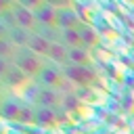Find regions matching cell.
<instances>
[{"label": "cell", "instance_id": "obj_1", "mask_svg": "<svg viewBox=\"0 0 134 134\" xmlns=\"http://www.w3.org/2000/svg\"><path fill=\"white\" fill-rule=\"evenodd\" d=\"M13 65L19 67L27 77H34V75L38 77L42 73V69L48 65V59H42V57L34 54L29 48H21V50H17V54L13 59Z\"/></svg>", "mask_w": 134, "mask_h": 134}, {"label": "cell", "instance_id": "obj_2", "mask_svg": "<svg viewBox=\"0 0 134 134\" xmlns=\"http://www.w3.org/2000/svg\"><path fill=\"white\" fill-rule=\"evenodd\" d=\"M63 75L67 80H71L73 84H77V86H90L96 80V73L90 65H65Z\"/></svg>", "mask_w": 134, "mask_h": 134}, {"label": "cell", "instance_id": "obj_3", "mask_svg": "<svg viewBox=\"0 0 134 134\" xmlns=\"http://www.w3.org/2000/svg\"><path fill=\"white\" fill-rule=\"evenodd\" d=\"M13 17H15V23H17L19 27L36 34L38 17H36V13H34L29 6H25V4H15V6H13Z\"/></svg>", "mask_w": 134, "mask_h": 134}, {"label": "cell", "instance_id": "obj_4", "mask_svg": "<svg viewBox=\"0 0 134 134\" xmlns=\"http://www.w3.org/2000/svg\"><path fill=\"white\" fill-rule=\"evenodd\" d=\"M40 77V82L44 84V88H52V90H59L61 88V84H63V69L61 67H57V65H46L44 69H42V73L38 75Z\"/></svg>", "mask_w": 134, "mask_h": 134}, {"label": "cell", "instance_id": "obj_5", "mask_svg": "<svg viewBox=\"0 0 134 134\" xmlns=\"http://www.w3.org/2000/svg\"><path fill=\"white\" fill-rule=\"evenodd\" d=\"M57 25H59L61 29H77V27L82 25V21H80V17H77L75 10H71L69 6H63V8H59Z\"/></svg>", "mask_w": 134, "mask_h": 134}, {"label": "cell", "instance_id": "obj_6", "mask_svg": "<svg viewBox=\"0 0 134 134\" xmlns=\"http://www.w3.org/2000/svg\"><path fill=\"white\" fill-rule=\"evenodd\" d=\"M50 46H52V42H48V40H46L44 36H40V34H34L31 40H29V44H27V48H29L34 54L42 57V59H48Z\"/></svg>", "mask_w": 134, "mask_h": 134}, {"label": "cell", "instance_id": "obj_7", "mask_svg": "<svg viewBox=\"0 0 134 134\" xmlns=\"http://www.w3.org/2000/svg\"><path fill=\"white\" fill-rule=\"evenodd\" d=\"M67 54H69V48L65 46V44H61V42H54L52 46H50V52H48V63H52V65H67Z\"/></svg>", "mask_w": 134, "mask_h": 134}, {"label": "cell", "instance_id": "obj_8", "mask_svg": "<svg viewBox=\"0 0 134 134\" xmlns=\"http://www.w3.org/2000/svg\"><path fill=\"white\" fill-rule=\"evenodd\" d=\"M92 61V54L88 48L84 46H77V48H69V54H67V65H90Z\"/></svg>", "mask_w": 134, "mask_h": 134}, {"label": "cell", "instance_id": "obj_9", "mask_svg": "<svg viewBox=\"0 0 134 134\" xmlns=\"http://www.w3.org/2000/svg\"><path fill=\"white\" fill-rule=\"evenodd\" d=\"M77 34H80V40H82V46H84V48H92V46L98 44V34H96V29H94L92 25L82 23V25L77 27Z\"/></svg>", "mask_w": 134, "mask_h": 134}, {"label": "cell", "instance_id": "obj_10", "mask_svg": "<svg viewBox=\"0 0 134 134\" xmlns=\"http://www.w3.org/2000/svg\"><path fill=\"white\" fill-rule=\"evenodd\" d=\"M31 31H27V29H23V27H19V25H15L10 31H8V40L21 50V48H27V44H29V40H31Z\"/></svg>", "mask_w": 134, "mask_h": 134}, {"label": "cell", "instance_id": "obj_11", "mask_svg": "<svg viewBox=\"0 0 134 134\" xmlns=\"http://www.w3.org/2000/svg\"><path fill=\"white\" fill-rule=\"evenodd\" d=\"M59 100H61L59 90H52V88H42V90L38 92V103H40L42 107H46V109L57 107V105H59Z\"/></svg>", "mask_w": 134, "mask_h": 134}, {"label": "cell", "instance_id": "obj_12", "mask_svg": "<svg viewBox=\"0 0 134 134\" xmlns=\"http://www.w3.org/2000/svg\"><path fill=\"white\" fill-rule=\"evenodd\" d=\"M57 15H59V8H54L50 4H42L36 10V17H38V23L40 25H52L57 21Z\"/></svg>", "mask_w": 134, "mask_h": 134}, {"label": "cell", "instance_id": "obj_13", "mask_svg": "<svg viewBox=\"0 0 134 134\" xmlns=\"http://www.w3.org/2000/svg\"><path fill=\"white\" fill-rule=\"evenodd\" d=\"M59 42L65 44L67 48H77V46H82V40H80L77 29H61V38H59Z\"/></svg>", "mask_w": 134, "mask_h": 134}, {"label": "cell", "instance_id": "obj_14", "mask_svg": "<svg viewBox=\"0 0 134 134\" xmlns=\"http://www.w3.org/2000/svg\"><path fill=\"white\" fill-rule=\"evenodd\" d=\"M21 107H23V105H19V103H15V100H4V103H0V113H2L4 117H8V119H17Z\"/></svg>", "mask_w": 134, "mask_h": 134}, {"label": "cell", "instance_id": "obj_15", "mask_svg": "<svg viewBox=\"0 0 134 134\" xmlns=\"http://www.w3.org/2000/svg\"><path fill=\"white\" fill-rule=\"evenodd\" d=\"M15 54H17V46H15L8 38L0 40V59H4V61H13Z\"/></svg>", "mask_w": 134, "mask_h": 134}, {"label": "cell", "instance_id": "obj_16", "mask_svg": "<svg viewBox=\"0 0 134 134\" xmlns=\"http://www.w3.org/2000/svg\"><path fill=\"white\" fill-rule=\"evenodd\" d=\"M25 80H27V75H25L19 67H15V65L10 67V71H8V73H6V77H4V82H6V84H10V86L21 84V82H25Z\"/></svg>", "mask_w": 134, "mask_h": 134}, {"label": "cell", "instance_id": "obj_17", "mask_svg": "<svg viewBox=\"0 0 134 134\" xmlns=\"http://www.w3.org/2000/svg\"><path fill=\"white\" fill-rule=\"evenodd\" d=\"M36 119L40 124H52L54 121V111L52 109H46V107H40L36 111Z\"/></svg>", "mask_w": 134, "mask_h": 134}, {"label": "cell", "instance_id": "obj_18", "mask_svg": "<svg viewBox=\"0 0 134 134\" xmlns=\"http://www.w3.org/2000/svg\"><path fill=\"white\" fill-rule=\"evenodd\" d=\"M17 119H19V121H34V119H36V111H31L29 107H21Z\"/></svg>", "mask_w": 134, "mask_h": 134}, {"label": "cell", "instance_id": "obj_19", "mask_svg": "<svg viewBox=\"0 0 134 134\" xmlns=\"http://www.w3.org/2000/svg\"><path fill=\"white\" fill-rule=\"evenodd\" d=\"M10 67H13V63H10V61L0 59V80H4V77H6V73L10 71Z\"/></svg>", "mask_w": 134, "mask_h": 134}, {"label": "cell", "instance_id": "obj_20", "mask_svg": "<svg viewBox=\"0 0 134 134\" xmlns=\"http://www.w3.org/2000/svg\"><path fill=\"white\" fill-rule=\"evenodd\" d=\"M4 38H8V29L0 23V40H4Z\"/></svg>", "mask_w": 134, "mask_h": 134}]
</instances>
